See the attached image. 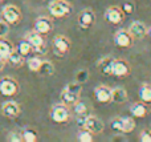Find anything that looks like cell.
<instances>
[{
    "label": "cell",
    "mask_w": 151,
    "mask_h": 142,
    "mask_svg": "<svg viewBox=\"0 0 151 142\" xmlns=\"http://www.w3.org/2000/svg\"><path fill=\"white\" fill-rule=\"evenodd\" d=\"M4 65H5V60H4V58L0 57V72H1L3 69H4Z\"/></svg>",
    "instance_id": "35"
},
{
    "label": "cell",
    "mask_w": 151,
    "mask_h": 142,
    "mask_svg": "<svg viewBox=\"0 0 151 142\" xmlns=\"http://www.w3.org/2000/svg\"><path fill=\"white\" fill-rule=\"evenodd\" d=\"M21 136H23V141H25V142H36L37 141L36 130L31 129V128H25V129L21 132Z\"/></svg>",
    "instance_id": "27"
},
{
    "label": "cell",
    "mask_w": 151,
    "mask_h": 142,
    "mask_svg": "<svg viewBox=\"0 0 151 142\" xmlns=\"http://www.w3.org/2000/svg\"><path fill=\"white\" fill-rule=\"evenodd\" d=\"M9 33V24L5 20H0V37H7Z\"/></svg>",
    "instance_id": "31"
},
{
    "label": "cell",
    "mask_w": 151,
    "mask_h": 142,
    "mask_svg": "<svg viewBox=\"0 0 151 142\" xmlns=\"http://www.w3.org/2000/svg\"><path fill=\"white\" fill-rule=\"evenodd\" d=\"M80 93H81V84L80 82H72L68 84L63 90H61V102L65 104L68 106H73L78 100H80Z\"/></svg>",
    "instance_id": "1"
},
{
    "label": "cell",
    "mask_w": 151,
    "mask_h": 142,
    "mask_svg": "<svg viewBox=\"0 0 151 142\" xmlns=\"http://www.w3.org/2000/svg\"><path fill=\"white\" fill-rule=\"evenodd\" d=\"M41 63H42V60L39 57H29L28 60H27V65H28L31 72H39Z\"/></svg>",
    "instance_id": "28"
},
{
    "label": "cell",
    "mask_w": 151,
    "mask_h": 142,
    "mask_svg": "<svg viewBox=\"0 0 151 142\" xmlns=\"http://www.w3.org/2000/svg\"><path fill=\"white\" fill-rule=\"evenodd\" d=\"M13 50V45L5 37H0V57L7 61L9 53Z\"/></svg>",
    "instance_id": "21"
},
{
    "label": "cell",
    "mask_w": 151,
    "mask_h": 142,
    "mask_svg": "<svg viewBox=\"0 0 151 142\" xmlns=\"http://www.w3.org/2000/svg\"><path fill=\"white\" fill-rule=\"evenodd\" d=\"M77 140L80 142H93V133L83 128V130H81V132L78 133Z\"/></svg>",
    "instance_id": "29"
},
{
    "label": "cell",
    "mask_w": 151,
    "mask_h": 142,
    "mask_svg": "<svg viewBox=\"0 0 151 142\" xmlns=\"http://www.w3.org/2000/svg\"><path fill=\"white\" fill-rule=\"evenodd\" d=\"M48 9L52 17L55 19H63V17H68L72 12L73 8L72 4L66 0H52L48 5Z\"/></svg>",
    "instance_id": "2"
},
{
    "label": "cell",
    "mask_w": 151,
    "mask_h": 142,
    "mask_svg": "<svg viewBox=\"0 0 151 142\" xmlns=\"http://www.w3.org/2000/svg\"><path fill=\"white\" fill-rule=\"evenodd\" d=\"M83 128L88 129L89 132H91L93 134H99V133L104 132V122L94 116H88Z\"/></svg>",
    "instance_id": "15"
},
{
    "label": "cell",
    "mask_w": 151,
    "mask_h": 142,
    "mask_svg": "<svg viewBox=\"0 0 151 142\" xmlns=\"http://www.w3.org/2000/svg\"><path fill=\"white\" fill-rule=\"evenodd\" d=\"M16 49L19 50V52L21 53V55L24 56V57H25V56H28L29 53L32 52V50H33V48H32V45H31V43L28 41V40H21L20 43H19V45H17V48H16Z\"/></svg>",
    "instance_id": "26"
},
{
    "label": "cell",
    "mask_w": 151,
    "mask_h": 142,
    "mask_svg": "<svg viewBox=\"0 0 151 142\" xmlns=\"http://www.w3.org/2000/svg\"><path fill=\"white\" fill-rule=\"evenodd\" d=\"M17 92H19V84L15 79L8 76L0 79V93L3 96L11 97V96L17 94Z\"/></svg>",
    "instance_id": "6"
},
{
    "label": "cell",
    "mask_w": 151,
    "mask_h": 142,
    "mask_svg": "<svg viewBox=\"0 0 151 142\" xmlns=\"http://www.w3.org/2000/svg\"><path fill=\"white\" fill-rule=\"evenodd\" d=\"M139 98L142 102L145 104H151V85H142L139 89Z\"/></svg>",
    "instance_id": "24"
},
{
    "label": "cell",
    "mask_w": 151,
    "mask_h": 142,
    "mask_svg": "<svg viewBox=\"0 0 151 142\" xmlns=\"http://www.w3.org/2000/svg\"><path fill=\"white\" fill-rule=\"evenodd\" d=\"M94 21H96V13L90 8H85L78 13V24H80L81 28H89L94 24Z\"/></svg>",
    "instance_id": "12"
},
{
    "label": "cell",
    "mask_w": 151,
    "mask_h": 142,
    "mask_svg": "<svg viewBox=\"0 0 151 142\" xmlns=\"http://www.w3.org/2000/svg\"><path fill=\"white\" fill-rule=\"evenodd\" d=\"M1 17L3 20H5L9 25H15L20 21L21 19V12L19 9V7L13 4H8L5 5L4 8L1 9Z\"/></svg>",
    "instance_id": "5"
},
{
    "label": "cell",
    "mask_w": 151,
    "mask_h": 142,
    "mask_svg": "<svg viewBox=\"0 0 151 142\" xmlns=\"http://www.w3.org/2000/svg\"><path fill=\"white\" fill-rule=\"evenodd\" d=\"M73 110H74V113H76V116L77 117H88V116H90V114H89V108L86 106V104H83L82 101H80V100H78L77 102L73 105Z\"/></svg>",
    "instance_id": "23"
},
{
    "label": "cell",
    "mask_w": 151,
    "mask_h": 142,
    "mask_svg": "<svg viewBox=\"0 0 151 142\" xmlns=\"http://www.w3.org/2000/svg\"><path fill=\"white\" fill-rule=\"evenodd\" d=\"M131 72V68L129 65L127 61L122 60V58H114L113 61V69H111V76L115 77H126L129 76Z\"/></svg>",
    "instance_id": "9"
},
{
    "label": "cell",
    "mask_w": 151,
    "mask_h": 142,
    "mask_svg": "<svg viewBox=\"0 0 151 142\" xmlns=\"http://www.w3.org/2000/svg\"><path fill=\"white\" fill-rule=\"evenodd\" d=\"M37 73H40L41 76H52L55 73V66L50 61H44L42 60L41 65H40V69Z\"/></svg>",
    "instance_id": "25"
},
{
    "label": "cell",
    "mask_w": 151,
    "mask_h": 142,
    "mask_svg": "<svg viewBox=\"0 0 151 142\" xmlns=\"http://www.w3.org/2000/svg\"><path fill=\"white\" fill-rule=\"evenodd\" d=\"M133 36L127 29H119L114 35V43L119 48H130L133 45Z\"/></svg>",
    "instance_id": "10"
},
{
    "label": "cell",
    "mask_w": 151,
    "mask_h": 142,
    "mask_svg": "<svg viewBox=\"0 0 151 142\" xmlns=\"http://www.w3.org/2000/svg\"><path fill=\"white\" fill-rule=\"evenodd\" d=\"M1 113L7 118H16L20 114V106L15 101H5L1 105Z\"/></svg>",
    "instance_id": "16"
},
{
    "label": "cell",
    "mask_w": 151,
    "mask_h": 142,
    "mask_svg": "<svg viewBox=\"0 0 151 142\" xmlns=\"http://www.w3.org/2000/svg\"><path fill=\"white\" fill-rule=\"evenodd\" d=\"M88 79H89V72L85 71V69L80 71L77 74H76V81L80 82V84H82V82L88 81Z\"/></svg>",
    "instance_id": "32"
},
{
    "label": "cell",
    "mask_w": 151,
    "mask_h": 142,
    "mask_svg": "<svg viewBox=\"0 0 151 142\" xmlns=\"http://www.w3.org/2000/svg\"><path fill=\"white\" fill-rule=\"evenodd\" d=\"M1 1H3V0H0V3H1Z\"/></svg>",
    "instance_id": "37"
},
{
    "label": "cell",
    "mask_w": 151,
    "mask_h": 142,
    "mask_svg": "<svg viewBox=\"0 0 151 142\" xmlns=\"http://www.w3.org/2000/svg\"><path fill=\"white\" fill-rule=\"evenodd\" d=\"M110 126L115 132H122V133H131L135 129V122L131 117H115L111 120Z\"/></svg>",
    "instance_id": "4"
},
{
    "label": "cell",
    "mask_w": 151,
    "mask_h": 142,
    "mask_svg": "<svg viewBox=\"0 0 151 142\" xmlns=\"http://www.w3.org/2000/svg\"><path fill=\"white\" fill-rule=\"evenodd\" d=\"M139 141L141 142H151V132L150 130H142L139 134Z\"/></svg>",
    "instance_id": "34"
},
{
    "label": "cell",
    "mask_w": 151,
    "mask_h": 142,
    "mask_svg": "<svg viewBox=\"0 0 151 142\" xmlns=\"http://www.w3.org/2000/svg\"><path fill=\"white\" fill-rule=\"evenodd\" d=\"M111 101L115 104H123L127 101V92L125 88H114L111 89Z\"/></svg>",
    "instance_id": "20"
},
{
    "label": "cell",
    "mask_w": 151,
    "mask_h": 142,
    "mask_svg": "<svg viewBox=\"0 0 151 142\" xmlns=\"http://www.w3.org/2000/svg\"><path fill=\"white\" fill-rule=\"evenodd\" d=\"M147 112H149V109H147V106L145 105V102H134L133 105L130 106V113L131 116L137 117V118H145V117L147 116Z\"/></svg>",
    "instance_id": "19"
},
{
    "label": "cell",
    "mask_w": 151,
    "mask_h": 142,
    "mask_svg": "<svg viewBox=\"0 0 151 142\" xmlns=\"http://www.w3.org/2000/svg\"><path fill=\"white\" fill-rule=\"evenodd\" d=\"M23 57H24V56L21 55V53L19 52L17 49H13L12 52L9 53V56H8L7 61L12 66H15V68H19V66L23 65Z\"/></svg>",
    "instance_id": "22"
},
{
    "label": "cell",
    "mask_w": 151,
    "mask_h": 142,
    "mask_svg": "<svg viewBox=\"0 0 151 142\" xmlns=\"http://www.w3.org/2000/svg\"><path fill=\"white\" fill-rule=\"evenodd\" d=\"M52 28H53V21L50 20L49 17L40 16V17H37L36 21H35L33 29L41 35H48L50 31H52Z\"/></svg>",
    "instance_id": "14"
},
{
    "label": "cell",
    "mask_w": 151,
    "mask_h": 142,
    "mask_svg": "<svg viewBox=\"0 0 151 142\" xmlns=\"http://www.w3.org/2000/svg\"><path fill=\"white\" fill-rule=\"evenodd\" d=\"M53 48L60 56L66 55L70 50V41L68 37L63 36V35H57L53 37Z\"/></svg>",
    "instance_id": "11"
},
{
    "label": "cell",
    "mask_w": 151,
    "mask_h": 142,
    "mask_svg": "<svg viewBox=\"0 0 151 142\" xmlns=\"http://www.w3.org/2000/svg\"><path fill=\"white\" fill-rule=\"evenodd\" d=\"M113 61L114 58L111 56H106V57L101 58V60L97 63V68L99 69L104 76H111V69H113Z\"/></svg>",
    "instance_id": "18"
},
{
    "label": "cell",
    "mask_w": 151,
    "mask_h": 142,
    "mask_svg": "<svg viewBox=\"0 0 151 142\" xmlns=\"http://www.w3.org/2000/svg\"><path fill=\"white\" fill-rule=\"evenodd\" d=\"M123 19H125V12L121 7L111 5L105 11V20L110 24H119L123 21Z\"/></svg>",
    "instance_id": "7"
},
{
    "label": "cell",
    "mask_w": 151,
    "mask_h": 142,
    "mask_svg": "<svg viewBox=\"0 0 151 142\" xmlns=\"http://www.w3.org/2000/svg\"><path fill=\"white\" fill-rule=\"evenodd\" d=\"M94 97L101 104L110 102L111 101V89L109 86H105V85H99L94 89Z\"/></svg>",
    "instance_id": "17"
},
{
    "label": "cell",
    "mask_w": 151,
    "mask_h": 142,
    "mask_svg": "<svg viewBox=\"0 0 151 142\" xmlns=\"http://www.w3.org/2000/svg\"><path fill=\"white\" fill-rule=\"evenodd\" d=\"M149 35H150V37H151V27L149 28Z\"/></svg>",
    "instance_id": "36"
},
{
    "label": "cell",
    "mask_w": 151,
    "mask_h": 142,
    "mask_svg": "<svg viewBox=\"0 0 151 142\" xmlns=\"http://www.w3.org/2000/svg\"><path fill=\"white\" fill-rule=\"evenodd\" d=\"M121 8H122V11L125 13H127V15H131V13H134V11H135V5H134V3L131 1V0L123 1Z\"/></svg>",
    "instance_id": "30"
},
{
    "label": "cell",
    "mask_w": 151,
    "mask_h": 142,
    "mask_svg": "<svg viewBox=\"0 0 151 142\" xmlns=\"http://www.w3.org/2000/svg\"><path fill=\"white\" fill-rule=\"evenodd\" d=\"M49 116L56 124H65L69 121L70 118V110H69L68 105L65 104H55V105L50 108Z\"/></svg>",
    "instance_id": "3"
},
{
    "label": "cell",
    "mask_w": 151,
    "mask_h": 142,
    "mask_svg": "<svg viewBox=\"0 0 151 142\" xmlns=\"http://www.w3.org/2000/svg\"><path fill=\"white\" fill-rule=\"evenodd\" d=\"M9 142H23V136L19 132H11L7 138Z\"/></svg>",
    "instance_id": "33"
},
{
    "label": "cell",
    "mask_w": 151,
    "mask_h": 142,
    "mask_svg": "<svg viewBox=\"0 0 151 142\" xmlns=\"http://www.w3.org/2000/svg\"><path fill=\"white\" fill-rule=\"evenodd\" d=\"M25 39L31 43L33 50H36L37 53H45V43H44V37H42L41 33H39V32H36L33 29L32 32L27 33Z\"/></svg>",
    "instance_id": "8"
},
{
    "label": "cell",
    "mask_w": 151,
    "mask_h": 142,
    "mask_svg": "<svg viewBox=\"0 0 151 142\" xmlns=\"http://www.w3.org/2000/svg\"><path fill=\"white\" fill-rule=\"evenodd\" d=\"M129 32L131 33L134 40H139L143 39L146 35H149V28L142 21H133L129 27Z\"/></svg>",
    "instance_id": "13"
}]
</instances>
